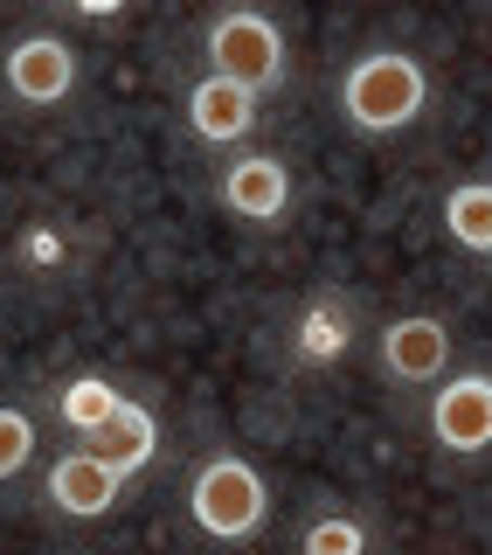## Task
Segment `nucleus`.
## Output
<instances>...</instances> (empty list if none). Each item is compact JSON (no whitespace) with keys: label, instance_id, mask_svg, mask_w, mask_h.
<instances>
[{"label":"nucleus","instance_id":"nucleus-1","mask_svg":"<svg viewBox=\"0 0 492 555\" xmlns=\"http://www.w3.org/2000/svg\"><path fill=\"white\" fill-rule=\"evenodd\" d=\"M340 112L354 132H375V139L410 132L430 112V69L410 49H367L340 77Z\"/></svg>","mask_w":492,"mask_h":555},{"label":"nucleus","instance_id":"nucleus-2","mask_svg":"<svg viewBox=\"0 0 492 555\" xmlns=\"http://www.w3.org/2000/svg\"><path fill=\"white\" fill-rule=\"evenodd\" d=\"M263 507H271L263 473L250 459H236V451L202 459L195 479H187V514H195V528L208 534V542H250V534L263 528Z\"/></svg>","mask_w":492,"mask_h":555},{"label":"nucleus","instance_id":"nucleus-3","mask_svg":"<svg viewBox=\"0 0 492 555\" xmlns=\"http://www.w3.org/2000/svg\"><path fill=\"white\" fill-rule=\"evenodd\" d=\"M208 77H230L250 98L277 91L285 83V35H277L271 14H257V8L216 14V28H208Z\"/></svg>","mask_w":492,"mask_h":555},{"label":"nucleus","instance_id":"nucleus-4","mask_svg":"<svg viewBox=\"0 0 492 555\" xmlns=\"http://www.w3.org/2000/svg\"><path fill=\"white\" fill-rule=\"evenodd\" d=\"M430 444L451 459L492 451V369H458L430 396Z\"/></svg>","mask_w":492,"mask_h":555},{"label":"nucleus","instance_id":"nucleus-5","mask_svg":"<svg viewBox=\"0 0 492 555\" xmlns=\"http://www.w3.org/2000/svg\"><path fill=\"white\" fill-rule=\"evenodd\" d=\"M444 369H451V326L437 312H402L381 326V375L389 382L424 389V382H444Z\"/></svg>","mask_w":492,"mask_h":555},{"label":"nucleus","instance_id":"nucleus-6","mask_svg":"<svg viewBox=\"0 0 492 555\" xmlns=\"http://www.w3.org/2000/svg\"><path fill=\"white\" fill-rule=\"evenodd\" d=\"M0 83L22 104H63L77 91V49H69L63 35H22V42L0 56Z\"/></svg>","mask_w":492,"mask_h":555},{"label":"nucleus","instance_id":"nucleus-7","mask_svg":"<svg viewBox=\"0 0 492 555\" xmlns=\"http://www.w3.org/2000/svg\"><path fill=\"white\" fill-rule=\"evenodd\" d=\"M222 208L243 222H277L292 208V167L277 153H243L222 167Z\"/></svg>","mask_w":492,"mask_h":555},{"label":"nucleus","instance_id":"nucleus-8","mask_svg":"<svg viewBox=\"0 0 492 555\" xmlns=\"http://www.w3.org/2000/svg\"><path fill=\"white\" fill-rule=\"evenodd\" d=\"M118 493H126V479L112 473L104 459H91V451H63L56 465H49V507L69 514V520H98L118 507Z\"/></svg>","mask_w":492,"mask_h":555},{"label":"nucleus","instance_id":"nucleus-9","mask_svg":"<svg viewBox=\"0 0 492 555\" xmlns=\"http://www.w3.org/2000/svg\"><path fill=\"white\" fill-rule=\"evenodd\" d=\"M187 126H195L202 146H236V139H250V126H257V98L230 77H202L195 91H187Z\"/></svg>","mask_w":492,"mask_h":555},{"label":"nucleus","instance_id":"nucleus-10","mask_svg":"<svg viewBox=\"0 0 492 555\" xmlns=\"http://www.w3.org/2000/svg\"><path fill=\"white\" fill-rule=\"evenodd\" d=\"M153 444H160V416H153L146 403H132V396L118 403V416L98 430V438H83V451H91V459H104L118 479H132L139 465L153 459Z\"/></svg>","mask_w":492,"mask_h":555},{"label":"nucleus","instance_id":"nucleus-11","mask_svg":"<svg viewBox=\"0 0 492 555\" xmlns=\"http://www.w3.org/2000/svg\"><path fill=\"white\" fill-rule=\"evenodd\" d=\"M347 347H354V306H347L340 292H326V299H312L306 312H298L292 354L306 361V369H326V361H340Z\"/></svg>","mask_w":492,"mask_h":555},{"label":"nucleus","instance_id":"nucleus-12","mask_svg":"<svg viewBox=\"0 0 492 555\" xmlns=\"http://www.w3.org/2000/svg\"><path fill=\"white\" fill-rule=\"evenodd\" d=\"M444 236L471 257H492V181H458L444 195Z\"/></svg>","mask_w":492,"mask_h":555},{"label":"nucleus","instance_id":"nucleus-13","mask_svg":"<svg viewBox=\"0 0 492 555\" xmlns=\"http://www.w3.org/2000/svg\"><path fill=\"white\" fill-rule=\"evenodd\" d=\"M118 403H126V396H118L104 375H69L56 389V416H63V430H77V438H98V430L118 416Z\"/></svg>","mask_w":492,"mask_h":555},{"label":"nucleus","instance_id":"nucleus-14","mask_svg":"<svg viewBox=\"0 0 492 555\" xmlns=\"http://www.w3.org/2000/svg\"><path fill=\"white\" fill-rule=\"evenodd\" d=\"M298 555H367V528L354 514H320L298 534Z\"/></svg>","mask_w":492,"mask_h":555},{"label":"nucleus","instance_id":"nucleus-15","mask_svg":"<svg viewBox=\"0 0 492 555\" xmlns=\"http://www.w3.org/2000/svg\"><path fill=\"white\" fill-rule=\"evenodd\" d=\"M35 459V416L28 410H0V479H14Z\"/></svg>","mask_w":492,"mask_h":555},{"label":"nucleus","instance_id":"nucleus-16","mask_svg":"<svg viewBox=\"0 0 492 555\" xmlns=\"http://www.w3.org/2000/svg\"><path fill=\"white\" fill-rule=\"evenodd\" d=\"M28 257H35V264H56V257H63V243L49 236V230H35V236H28Z\"/></svg>","mask_w":492,"mask_h":555}]
</instances>
